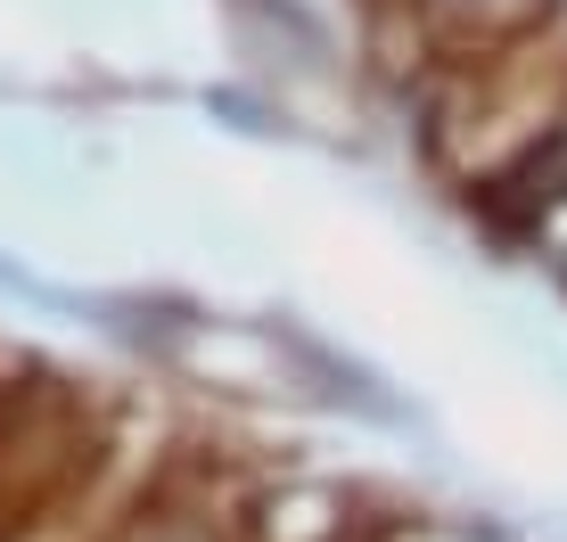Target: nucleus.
<instances>
[{"label": "nucleus", "mask_w": 567, "mask_h": 542, "mask_svg": "<svg viewBox=\"0 0 567 542\" xmlns=\"http://www.w3.org/2000/svg\"><path fill=\"white\" fill-rule=\"evenodd\" d=\"M403 9H420L444 33V50H477V42H502V33L567 9V0H403Z\"/></svg>", "instance_id": "nucleus-3"}, {"label": "nucleus", "mask_w": 567, "mask_h": 542, "mask_svg": "<svg viewBox=\"0 0 567 542\" xmlns=\"http://www.w3.org/2000/svg\"><path fill=\"white\" fill-rule=\"evenodd\" d=\"M100 542H247V486H230L223 460H173L107 518Z\"/></svg>", "instance_id": "nucleus-2"}, {"label": "nucleus", "mask_w": 567, "mask_h": 542, "mask_svg": "<svg viewBox=\"0 0 567 542\" xmlns=\"http://www.w3.org/2000/svg\"><path fill=\"white\" fill-rule=\"evenodd\" d=\"M115 428L83 378L9 371L0 378V542L42 534L74 493H91Z\"/></svg>", "instance_id": "nucleus-1"}]
</instances>
